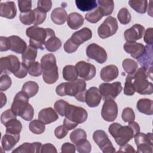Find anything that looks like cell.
Listing matches in <instances>:
<instances>
[{
    "mask_svg": "<svg viewBox=\"0 0 153 153\" xmlns=\"http://www.w3.org/2000/svg\"><path fill=\"white\" fill-rule=\"evenodd\" d=\"M108 131L114 138L117 145L122 146L128 143L140 132V127L134 121L128 123L127 126H124L118 123H114L109 126Z\"/></svg>",
    "mask_w": 153,
    "mask_h": 153,
    "instance_id": "obj_1",
    "label": "cell"
},
{
    "mask_svg": "<svg viewBox=\"0 0 153 153\" xmlns=\"http://www.w3.org/2000/svg\"><path fill=\"white\" fill-rule=\"evenodd\" d=\"M17 115L13 112V111L10 109H8L2 112V114L1 115V123L5 126L8 122H9L10 120L17 118Z\"/></svg>",
    "mask_w": 153,
    "mask_h": 153,
    "instance_id": "obj_51",
    "label": "cell"
},
{
    "mask_svg": "<svg viewBox=\"0 0 153 153\" xmlns=\"http://www.w3.org/2000/svg\"><path fill=\"white\" fill-rule=\"evenodd\" d=\"M153 29L152 27L148 28L144 32L143 39L145 42L149 45H152L153 36H152Z\"/></svg>",
    "mask_w": 153,
    "mask_h": 153,
    "instance_id": "obj_55",
    "label": "cell"
},
{
    "mask_svg": "<svg viewBox=\"0 0 153 153\" xmlns=\"http://www.w3.org/2000/svg\"><path fill=\"white\" fill-rule=\"evenodd\" d=\"M121 117L125 123L133 121L135 119V114L133 109L130 107L125 108L123 111Z\"/></svg>",
    "mask_w": 153,
    "mask_h": 153,
    "instance_id": "obj_48",
    "label": "cell"
},
{
    "mask_svg": "<svg viewBox=\"0 0 153 153\" xmlns=\"http://www.w3.org/2000/svg\"><path fill=\"white\" fill-rule=\"evenodd\" d=\"M38 8L47 13L50 11L52 6V2L50 0H39L37 2Z\"/></svg>",
    "mask_w": 153,
    "mask_h": 153,
    "instance_id": "obj_53",
    "label": "cell"
},
{
    "mask_svg": "<svg viewBox=\"0 0 153 153\" xmlns=\"http://www.w3.org/2000/svg\"><path fill=\"white\" fill-rule=\"evenodd\" d=\"M78 72L75 66L66 65L63 69V77L67 81H73L78 79Z\"/></svg>",
    "mask_w": 153,
    "mask_h": 153,
    "instance_id": "obj_35",
    "label": "cell"
},
{
    "mask_svg": "<svg viewBox=\"0 0 153 153\" xmlns=\"http://www.w3.org/2000/svg\"><path fill=\"white\" fill-rule=\"evenodd\" d=\"M91 37L92 31L90 29L85 27L74 32L69 39L74 45L78 48L81 44L90 39Z\"/></svg>",
    "mask_w": 153,
    "mask_h": 153,
    "instance_id": "obj_16",
    "label": "cell"
},
{
    "mask_svg": "<svg viewBox=\"0 0 153 153\" xmlns=\"http://www.w3.org/2000/svg\"><path fill=\"white\" fill-rule=\"evenodd\" d=\"M27 72H28L27 68L25 65H23V63L22 62V65H21V67H20V69L14 75L15 76H16L17 78H23L27 75Z\"/></svg>",
    "mask_w": 153,
    "mask_h": 153,
    "instance_id": "obj_59",
    "label": "cell"
},
{
    "mask_svg": "<svg viewBox=\"0 0 153 153\" xmlns=\"http://www.w3.org/2000/svg\"><path fill=\"white\" fill-rule=\"evenodd\" d=\"M135 92L136 91L134 90L132 81V75L128 74L126 78L124 88V94L127 96H133Z\"/></svg>",
    "mask_w": 153,
    "mask_h": 153,
    "instance_id": "obj_44",
    "label": "cell"
},
{
    "mask_svg": "<svg viewBox=\"0 0 153 153\" xmlns=\"http://www.w3.org/2000/svg\"><path fill=\"white\" fill-rule=\"evenodd\" d=\"M93 139L103 153H113L115 152V148L105 131L102 130H96L93 133Z\"/></svg>",
    "mask_w": 153,
    "mask_h": 153,
    "instance_id": "obj_10",
    "label": "cell"
},
{
    "mask_svg": "<svg viewBox=\"0 0 153 153\" xmlns=\"http://www.w3.org/2000/svg\"><path fill=\"white\" fill-rule=\"evenodd\" d=\"M29 128L33 133L35 134H41L44 132L45 127V124L39 120H34L29 123Z\"/></svg>",
    "mask_w": 153,
    "mask_h": 153,
    "instance_id": "obj_38",
    "label": "cell"
},
{
    "mask_svg": "<svg viewBox=\"0 0 153 153\" xmlns=\"http://www.w3.org/2000/svg\"><path fill=\"white\" fill-rule=\"evenodd\" d=\"M84 19L81 14L78 13L73 12L70 13L68 16L67 23L68 26L73 29H79L84 23Z\"/></svg>",
    "mask_w": 153,
    "mask_h": 153,
    "instance_id": "obj_30",
    "label": "cell"
},
{
    "mask_svg": "<svg viewBox=\"0 0 153 153\" xmlns=\"http://www.w3.org/2000/svg\"><path fill=\"white\" fill-rule=\"evenodd\" d=\"M58 118L59 116L57 112L51 107L42 109L38 113V120L45 125L53 123L57 121Z\"/></svg>",
    "mask_w": 153,
    "mask_h": 153,
    "instance_id": "obj_20",
    "label": "cell"
},
{
    "mask_svg": "<svg viewBox=\"0 0 153 153\" xmlns=\"http://www.w3.org/2000/svg\"><path fill=\"white\" fill-rule=\"evenodd\" d=\"M68 131L69 130L63 125L59 126L56 128L54 130V134L57 139H61L64 138L68 134Z\"/></svg>",
    "mask_w": 153,
    "mask_h": 153,
    "instance_id": "obj_54",
    "label": "cell"
},
{
    "mask_svg": "<svg viewBox=\"0 0 153 153\" xmlns=\"http://www.w3.org/2000/svg\"><path fill=\"white\" fill-rule=\"evenodd\" d=\"M1 74L15 75L20 69L22 63L19 61L18 57L14 55H8L6 57H2L0 59Z\"/></svg>",
    "mask_w": 153,
    "mask_h": 153,
    "instance_id": "obj_8",
    "label": "cell"
},
{
    "mask_svg": "<svg viewBox=\"0 0 153 153\" xmlns=\"http://www.w3.org/2000/svg\"><path fill=\"white\" fill-rule=\"evenodd\" d=\"M145 32V27L140 24H135L125 30L124 36L127 42H135L142 38Z\"/></svg>",
    "mask_w": 153,
    "mask_h": 153,
    "instance_id": "obj_18",
    "label": "cell"
},
{
    "mask_svg": "<svg viewBox=\"0 0 153 153\" xmlns=\"http://www.w3.org/2000/svg\"><path fill=\"white\" fill-rule=\"evenodd\" d=\"M134 137V142L137 146V152L152 153L153 142L152 134L151 133L145 134L139 132Z\"/></svg>",
    "mask_w": 153,
    "mask_h": 153,
    "instance_id": "obj_11",
    "label": "cell"
},
{
    "mask_svg": "<svg viewBox=\"0 0 153 153\" xmlns=\"http://www.w3.org/2000/svg\"><path fill=\"white\" fill-rule=\"evenodd\" d=\"M42 69V79L48 84H54L59 79L58 67L55 56L48 53L43 56L41 59Z\"/></svg>",
    "mask_w": 153,
    "mask_h": 153,
    "instance_id": "obj_6",
    "label": "cell"
},
{
    "mask_svg": "<svg viewBox=\"0 0 153 153\" xmlns=\"http://www.w3.org/2000/svg\"><path fill=\"white\" fill-rule=\"evenodd\" d=\"M132 75V81L135 91L140 94H151L153 93V84L149 81L152 79V69L144 67L137 69Z\"/></svg>",
    "mask_w": 153,
    "mask_h": 153,
    "instance_id": "obj_3",
    "label": "cell"
},
{
    "mask_svg": "<svg viewBox=\"0 0 153 153\" xmlns=\"http://www.w3.org/2000/svg\"><path fill=\"white\" fill-rule=\"evenodd\" d=\"M42 144L41 142H25L12 151L13 153H37L41 152Z\"/></svg>",
    "mask_w": 153,
    "mask_h": 153,
    "instance_id": "obj_24",
    "label": "cell"
},
{
    "mask_svg": "<svg viewBox=\"0 0 153 153\" xmlns=\"http://www.w3.org/2000/svg\"><path fill=\"white\" fill-rule=\"evenodd\" d=\"M10 41V50L17 54H22L27 48L26 42L17 35L9 36Z\"/></svg>",
    "mask_w": 153,
    "mask_h": 153,
    "instance_id": "obj_25",
    "label": "cell"
},
{
    "mask_svg": "<svg viewBox=\"0 0 153 153\" xmlns=\"http://www.w3.org/2000/svg\"><path fill=\"white\" fill-rule=\"evenodd\" d=\"M19 19L20 22L25 25H33L35 20V15L33 10H30L27 13H20Z\"/></svg>",
    "mask_w": 153,
    "mask_h": 153,
    "instance_id": "obj_42",
    "label": "cell"
},
{
    "mask_svg": "<svg viewBox=\"0 0 153 153\" xmlns=\"http://www.w3.org/2000/svg\"><path fill=\"white\" fill-rule=\"evenodd\" d=\"M123 68L128 74H132L137 69L138 65L136 61L131 59H126L122 63Z\"/></svg>",
    "mask_w": 153,
    "mask_h": 153,
    "instance_id": "obj_40",
    "label": "cell"
},
{
    "mask_svg": "<svg viewBox=\"0 0 153 153\" xmlns=\"http://www.w3.org/2000/svg\"><path fill=\"white\" fill-rule=\"evenodd\" d=\"M121 147L120 148L119 150L118 151V152L120 151H122V152H135L136 151H134V148H133V146L129 144H128L127 143L122 145V146H120Z\"/></svg>",
    "mask_w": 153,
    "mask_h": 153,
    "instance_id": "obj_60",
    "label": "cell"
},
{
    "mask_svg": "<svg viewBox=\"0 0 153 153\" xmlns=\"http://www.w3.org/2000/svg\"><path fill=\"white\" fill-rule=\"evenodd\" d=\"M78 75L84 80L88 81L93 79L96 74L95 66L84 61H79L76 65Z\"/></svg>",
    "mask_w": 153,
    "mask_h": 153,
    "instance_id": "obj_15",
    "label": "cell"
},
{
    "mask_svg": "<svg viewBox=\"0 0 153 153\" xmlns=\"http://www.w3.org/2000/svg\"><path fill=\"white\" fill-rule=\"evenodd\" d=\"M87 139V133L82 128L75 129L70 134V139L71 142L75 144Z\"/></svg>",
    "mask_w": 153,
    "mask_h": 153,
    "instance_id": "obj_39",
    "label": "cell"
},
{
    "mask_svg": "<svg viewBox=\"0 0 153 153\" xmlns=\"http://www.w3.org/2000/svg\"><path fill=\"white\" fill-rule=\"evenodd\" d=\"M33 11L35 15V20L33 25L35 26H38L39 25L42 24L46 19V13L38 8H35Z\"/></svg>",
    "mask_w": 153,
    "mask_h": 153,
    "instance_id": "obj_49",
    "label": "cell"
},
{
    "mask_svg": "<svg viewBox=\"0 0 153 153\" xmlns=\"http://www.w3.org/2000/svg\"><path fill=\"white\" fill-rule=\"evenodd\" d=\"M75 4L76 7L82 11H91L98 6L96 0H76Z\"/></svg>",
    "mask_w": 153,
    "mask_h": 153,
    "instance_id": "obj_32",
    "label": "cell"
},
{
    "mask_svg": "<svg viewBox=\"0 0 153 153\" xmlns=\"http://www.w3.org/2000/svg\"><path fill=\"white\" fill-rule=\"evenodd\" d=\"M86 54L91 59L102 64L107 60V53L105 50L96 43L89 44L86 48Z\"/></svg>",
    "mask_w": 153,
    "mask_h": 153,
    "instance_id": "obj_13",
    "label": "cell"
},
{
    "mask_svg": "<svg viewBox=\"0 0 153 153\" xmlns=\"http://www.w3.org/2000/svg\"><path fill=\"white\" fill-rule=\"evenodd\" d=\"M29 99L25 93L20 91L16 94L11 108L16 115L26 121H31L34 115V109L29 103Z\"/></svg>",
    "mask_w": 153,
    "mask_h": 153,
    "instance_id": "obj_4",
    "label": "cell"
},
{
    "mask_svg": "<svg viewBox=\"0 0 153 153\" xmlns=\"http://www.w3.org/2000/svg\"><path fill=\"white\" fill-rule=\"evenodd\" d=\"M4 126L6 127L5 133H10L14 135H20L22 129V124L19 120H17V118L10 120Z\"/></svg>",
    "mask_w": 153,
    "mask_h": 153,
    "instance_id": "obj_31",
    "label": "cell"
},
{
    "mask_svg": "<svg viewBox=\"0 0 153 153\" xmlns=\"http://www.w3.org/2000/svg\"><path fill=\"white\" fill-rule=\"evenodd\" d=\"M102 97L99 89L96 87H91L85 92L84 102L89 107L94 108L99 105Z\"/></svg>",
    "mask_w": 153,
    "mask_h": 153,
    "instance_id": "obj_17",
    "label": "cell"
},
{
    "mask_svg": "<svg viewBox=\"0 0 153 153\" xmlns=\"http://www.w3.org/2000/svg\"><path fill=\"white\" fill-rule=\"evenodd\" d=\"M63 120V126L68 130L75 128L78 124L85 122L88 117L87 111L80 106L69 105Z\"/></svg>",
    "mask_w": 153,
    "mask_h": 153,
    "instance_id": "obj_7",
    "label": "cell"
},
{
    "mask_svg": "<svg viewBox=\"0 0 153 153\" xmlns=\"http://www.w3.org/2000/svg\"><path fill=\"white\" fill-rule=\"evenodd\" d=\"M128 4L137 13L140 14H144L146 13V11L147 10L148 1L146 0H130L128 1Z\"/></svg>",
    "mask_w": 153,
    "mask_h": 153,
    "instance_id": "obj_37",
    "label": "cell"
},
{
    "mask_svg": "<svg viewBox=\"0 0 153 153\" xmlns=\"http://www.w3.org/2000/svg\"><path fill=\"white\" fill-rule=\"evenodd\" d=\"M137 60L142 67L152 69V45H146L144 53Z\"/></svg>",
    "mask_w": 153,
    "mask_h": 153,
    "instance_id": "obj_22",
    "label": "cell"
},
{
    "mask_svg": "<svg viewBox=\"0 0 153 153\" xmlns=\"http://www.w3.org/2000/svg\"><path fill=\"white\" fill-rule=\"evenodd\" d=\"M17 14V8L13 1L1 2L0 5V16L8 19H14Z\"/></svg>",
    "mask_w": 153,
    "mask_h": 153,
    "instance_id": "obj_21",
    "label": "cell"
},
{
    "mask_svg": "<svg viewBox=\"0 0 153 153\" xmlns=\"http://www.w3.org/2000/svg\"><path fill=\"white\" fill-rule=\"evenodd\" d=\"M117 115L118 106L115 101L111 99L105 100L101 111L103 119L108 122H112L116 119Z\"/></svg>",
    "mask_w": 153,
    "mask_h": 153,
    "instance_id": "obj_14",
    "label": "cell"
},
{
    "mask_svg": "<svg viewBox=\"0 0 153 153\" xmlns=\"http://www.w3.org/2000/svg\"><path fill=\"white\" fill-rule=\"evenodd\" d=\"M51 19L55 24L62 25L64 24L68 19L67 12L63 8H56L51 12Z\"/></svg>",
    "mask_w": 153,
    "mask_h": 153,
    "instance_id": "obj_28",
    "label": "cell"
},
{
    "mask_svg": "<svg viewBox=\"0 0 153 153\" xmlns=\"http://www.w3.org/2000/svg\"><path fill=\"white\" fill-rule=\"evenodd\" d=\"M136 107L139 112L142 114L148 115H151L153 114V102L149 99H139L137 102Z\"/></svg>",
    "mask_w": 153,
    "mask_h": 153,
    "instance_id": "obj_29",
    "label": "cell"
},
{
    "mask_svg": "<svg viewBox=\"0 0 153 153\" xmlns=\"http://www.w3.org/2000/svg\"><path fill=\"white\" fill-rule=\"evenodd\" d=\"M117 18L120 23L127 25L130 22L131 16L127 8H122L118 13Z\"/></svg>",
    "mask_w": 153,
    "mask_h": 153,
    "instance_id": "obj_43",
    "label": "cell"
},
{
    "mask_svg": "<svg viewBox=\"0 0 153 153\" xmlns=\"http://www.w3.org/2000/svg\"><path fill=\"white\" fill-rule=\"evenodd\" d=\"M26 34L29 38V45L39 50H44L43 45L50 37L55 35L54 31L50 28H42L37 26L27 27Z\"/></svg>",
    "mask_w": 153,
    "mask_h": 153,
    "instance_id": "obj_5",
    "label": "cell"
},
{
    "mask_svg": "<svg viewBox=\"0 0 153 153\" xmlns=\"http://www.w3.org/2000/svg\"><path fill=\"white\" fill-rule=\"evenodd\" d=\"M37 48L29 45L26 50L22 54V63L27 68L32 63H33L36 59L37 56Z\"/></svg>",
    "mask_w": 153,
    "mask_h": 153,
    "instance_id": "obj_27",
    "label": "cell"
},
{
    "mask_svg": "<svg viewBox=\"0 0 153 153\" xmlns=\"http://www.w3.org/2000/svg\"><path fill=\"white\" fill-rule=\"evenodd\" d=\"M20 135H14L5 133L2 138L1 145L2 148L7 151L11 150L20 140Z\"/></svg>",
    "mask_w": 153,
    "mask_h": 153,
    "instance_id": "obj_26",
    "label": "cell"
},
{
    "mask_svg": "<svg viewBox=\"0 0 153 153\" xmlns=\"http://www.w3.org/2000/svg\"><path fill=\"white\" fill-rule=\"evenodd\" d=\"M118 28L117 19L112 16L108 17L99 26L97 33L102 39H105L114 35Z\"/></svg>",
    "mask_w": 153,
    "mask_h": 153,
    "instance_id": "obj_9",
    "label": "cell"
},
{
    "mask_svg": "<svg viewBox=\"0 0 153 153\" xmlns=\"http://www.w3.org/2000/svg\"><path fill=\"white\" fill-rule=\"evenodd\" d=\"M86 82L82 79H76L73 81L62 82L56 88V93L60 96H74L79 102H84Z\"/></svg>",
    "mask_w": 153,
    "mask_h": 153,
    "instance_id": "obj_2",
    "label": "cell"
},
{
    "mask_svg": "<svg viewBox=\"0 0 153 153\" xmlns=\"http://www.w3.org/2000/svg\"><path fill=\"white\" fill-rule=\"evenodd\" d=\"M97 2L98 4L97 7L102 13L103 16L112 14L114 8V2L112 0H99Z\"/></svg>",
    "mask_w": 153,
    "mask_h": 153,
    "instance_id": "obj_34",
    "label": "cell"
},
{
    "mask_svg": "<svg viewBox=\"0 0 153 153\" xmlns=\"http://www.w3.org/2000/svg\"><path fill=\"white\" fill-rule=\"evenodd\" d=\"M27 71L30 75L33 76H39L42 73L41 64L38 62H34L27 67Z\"/></svg>",
    "mask_w": 153,
    "mask_h": 153,
    "instance_id": "obj_46",
    "label": "cell"
},
{
    "mask_svg": "<svg viewBox=\"0 0 153 153\" xmlns=\"http://www.w3.org/2000/svg\"><path fill=\"white\" fill-rule=\"evenodd\" d=\"M1 99H2L1 108H2V107L6 104V102H7V97H6L5 94H4L2 92H1Z\"/></svg>",
    "mask_w": 153,
    "mask_h": 153,
    "instance_id": "obj_61",
    "label": "cell"
},
{
    "mask_svg": "<svg viewBox=\"0 0 153 153\" xmlns=\"http://www.w3.org/2000/svg\"><path fill=\"white\" fill-rule=\"evenodd\" d=\"M12 84L11 78L7 74H2L0 79V91H5L8 89Z\"/></svg>",
    "mask_w": 153,
    "mask_h": 153,
    "instance_id": "obj_50",
    "label": "cell"
},
{
    "mask_svg": "<svg viewBox=\"0 0 153 153\" xmlns=\"http://www.w3.org/2000/svg\"><path fill=\"white\" fill-rule=\"evenodd\" d=\"M76 151V146L69 142L63 143L61 147V152L63 153H75Z\"/></svg>",
    "mask_w": 153,
    "mask_h": 153,
    "instance_id": "obj_57",
    "label": "cell"
},
{
    "mask_svg": "<svg viewBox=\"0 0 153 153\" xmlns=\"http://www.w3.org/2000/svg\"><path fill=\"white\" fill-rule=\"evenodd\" d=\"M1 41V51H6L8 50H10V41L9 37L1 36L0 37Z\"/></svg>",
    "mask_w": 153,
    "mask_h": 153,
    "instance_id": "obj_56",
    "label": "cell"
},
{
    "mask_svg": "<svg viewBox=\"0 0 153 153\" xmlns=\"http://www.w3.org/2000/svg\"><path fill=\"white\" fill-rule=\"evenodd\" d=\"M75 145L76 149L79 153H89L91 150V145L87 139H84Z\"/></svg>",
    "mask_w": 153,
    "mask_h": 153,
    "instance_id": "obj_47",
    "label": "cell"
},
{
    "mask_svg": "<svg viewBox=\"0 0 153 153\" xmlns=\"http://www.w3.org/2000/svg\"><path fill=\"white\" fill-rule=\"evenodd\" d=\"M123 89L120 82L112 83H102L99 85V91L103 100L108 99H115L121 92Z\"/></svg>",
    "mask_w": 153,
    "mask_h": 153,
    "instance_id": "obj_12",
    "label": "cell"
},
{
    "mask_svg": "<svg viewBox=\"0 0 153 153\" xmlns=\"http://www.w3.org/2000/svg\"><path fill=\"white\" fill-rule=\"evenodd\" d=\"M46 50L50 52H54L58 50L62 46L60 39L55 35L48 38L44 44Z\"/></svg>",
    "mask_w": 153,
    "mask_h": 153,
    "instance_id": "obj_36",
    "label": "cell"
},
{
    "mask_svg": "<svg viewBox=\"0 0 153 153\" xmlns=\"http://www.w3.org/2000/svg\"><path fill=\"white\" fill-rule=\"evenodd\" d=\"M124 51L130 54L135 59H139L145 50V46L142 43L136 42H127L124 45Z\"/></svg>",
    "mask_w": 153,
    "mask_h": 153,
    "instance_id": "obj_19",
    "label": "cell"
},
{
    "mask_svg": "<svg viewBox=\"0 0 153 153\" xmlns=\"http://www.w3.org/2000/svg\"><path fill=\"white\" fill-rule=\"evenodd\" d=\"M41 152H57V150L53 145L47 143L42 145Z\"/></svg>",
    "mask_w": 153,
    "mask_h": 153,
    "instance_id": "obj_58",
    "label": "cell"
},
{
    "mask_svg": "<svg viewBox=\"0 0 153 153\" xmlns=\"http://www.w3.org/2000/svg\"><path fill=\"white\" fill-rule=\"evenodd\" d=\"M118 69L114 65H109L103 68L100 72L101 79L105 82L113 81L118 76Z\"/></svg>",
    "mask_w": 153,
    "mask_h": 153,
    "instance_id": "obj_23",
    "label": "cell"
},
{
    "mask_svg": "<svg viewBox=\"0 0 153 153\" xmlns=\"http://www.w3.org/2000/svg\"><path fill=\"white\" fill-rule=\"evenodd\" d=\"M39 90L38 84L32 81H29L26 82L22 87V91L25 93L29 98L35 96Z\"/></svg>",
    "mask_w": 153,
    "mask_h": 153,
    "instance_id": "obj_33",
    "label": "cell"
},
{
    "mask_svg": "<svg viewBox=\"0 0 153 153\" xmlns=\"http://www.w3.org/2000/svg\"><path fill=\"white\" fill-rule=\"evenodd\" d=\"M103 17V14L98 7L96 9L87 13L85 15V19L86 20L91 23H96L98 22Z\"/></svg>",
    "mask_w": 153,
    "mask_h": 153,
    "instance_id": "obj_41",
    "label": "cell"
},
{
    "mask_svg": "<svg viewBox=\"0 0 153 153\" xmlns=\"http://www.w3.org/2000/svg\"><path fill=\"white\" fill-rule=\"evenodd\" d=\"M69 103L64 100L60 99L56 101L54 105V108L55 111L62 117L65 115L67 108Z\"/></svg>",
    "mask_w": 153,
    "mask_h": 153,
    "instance_id": "obj_45",
    "label": "cell"
},
{
    "mask_svg": "<svg viewBox=\"0 0 153 153\" xmlns=\"http://www.w3.org/2000/svg\"><path fill=\"white\" fill-rule=\"evenodd\" d=\"M20 11L22 13H27L30 11L32 8V1L27 0H19L17 1Z\"/></svg>",
    "mask_w": 153,
    "mask_h": 153,
    "instance_id": "obj_52",
    "label": "cell"
}]
</instances>
